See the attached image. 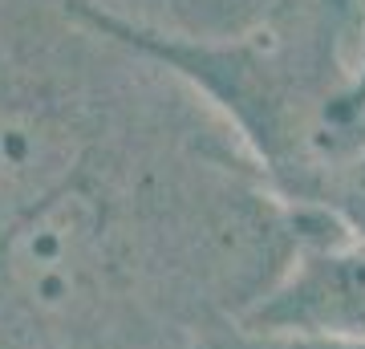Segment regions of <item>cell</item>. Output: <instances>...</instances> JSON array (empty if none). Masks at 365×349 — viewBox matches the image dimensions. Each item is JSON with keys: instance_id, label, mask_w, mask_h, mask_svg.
<instances>
[{"instance_id": "1", "label": "cell", "mask_w": 365, "mask_h": 349, "mask_svg": "<svg viewBox=\"0 0 365 349\" xmlns=\"http://www.w3.org/2000/svg\"><path fill=\"white\" fill-rule=\"evenodd\" d=\"M134 252L118 195L86 167L0 240V313L33 337H86L122 309Z\"/></svg>"}, {"instance_id": "2", "label": "cell", "mask_w": 365, "mask_h": 349, "mask_svg": "<svg viewBox=\"0 0 365 349\" xmlns=\"http://www.w3.org/2000/svg\"><path fill=\"white\" fill-rule=\"evenodd\" d=\"M244 333L313 337L365 349V240L317 216L272 276L232 317Z\"/></svg>"}, {"instance_id": "3", "label": "cell", "mask_w": 365, "mask_h": 349, "mask_svg": "<svg viewBox=\"0 0 365 349\" xmlns=\"http://www.w3.org/2000/svg\"><path fill=\"white\" fill-rule=\"evenodd\" d=\"M300 211H313V216L329 220L333 228L365 240V146L337 158L317 179V187L309 191Z\"/></svg>"}, {"instance_id": "4", "label": "cell", "mask_w": 365, "mask_h": 349, "mask_svg": "<svg viewBox=\"0 0 365 349\" xmlns=\"http://www.w3.org/2000/svg\"><path fill=\"white\" fill-rule=\"evenodd\" d=\"M329 130L337 138L341 155H349L357 146H365V57L361 65L353 69L341 93L333 98V110H329Z\"/></svg>"}, {"instance_id": "5", "label": "cell", "mask_w": 365, "mask_h": 349, "mask_svg": "<svg viewBox=\"0 0 365 349\" xmlns=\"http://www.w3.org/2000/svg\"><path fill=\"white\" fill-rule=\"evenodd\" d=\"M199 349H361V345H337V341H313V337H272V333H244V329H227L223 337L207 341Z\"/></svg>"}]
</instances>
